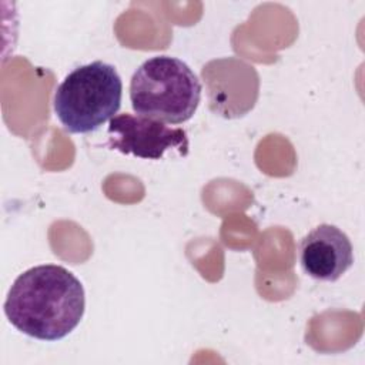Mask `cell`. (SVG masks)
<instances>
[{
    "label": "cell",
    "instance_id": "3",
    "mask_svg": "<svg viewBox=\"0 0 365 365\" xmlns=\"http://www.w3.org/2000/svg\"><path fill=\"white\" fill-rule=\"evenodd\" d=\"M121 96L123 83L115 67L97 60L64 77L54 91L53 108L68 133L86 134L114 117Z\"/></svg>",
    "mask_w": 365,
    "mask_h": 365
},
{
    "label": "cell",
    "instance_id": "4",
    "mask_svg": "<svg viewBox=\"0 0 365 365\" xmlns=\"http://www.w3.org/2000/svg\"><path fill=\"white\" fill-rule=\"evenodd\" d=\"M107 147L138 158L160 160L170 150L188 154V137L182 128H173L161 121L123 113L110 120Z\"/></svg>",
    "mask_w": 365,
    "mask_h": 365
},
{
    "label": "cell",
    "instance_id": "2",
    "mask_svg": "<svg viewBox=\"0 0 365 365\" xmlns=\"http://www.w3.org/2000/svg\"><path fill=\"white\" fill-rule=\"evenodd\" d=\"M201 100V84L182 60L154 56L145 60L130 81L134 113L168 124L188 121Z\"/></svg>",
    "mask_w": 365,
    "mask_h": 365
},
{
    "label": "cell",
    "instance_id": "1",
    "mask_svg": "<svg viewBox=\"0 0 365 365\" xmlns=\"http://www.w3.org/2000/svg\"><path fill=\"white\" fill-rule=\"evenodd\" d=\"M86 294L80 279L54 264L26 269L11 284L4 314L20 332L41 341L67 336L81 321Z\"/></svg>",
    "mask_w": 365,
    "mask_h": 365
},
{
    "label": "cell",
    "instance_id": "5",
    "mask_svg": "<svg viewBox=\"0 0 365 365\" xmlns=\"http://www.w3.org/2000/svg\"><path fill=\"white\" fill-rule=\"evenodd\" d=\"M299 262L311 278L334 282L354 264L351 240L336 225L319 224L301 240Z\"/></svg>",
    "mask_w": 365,
    "mask_h": 365
}]
</instances>
